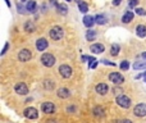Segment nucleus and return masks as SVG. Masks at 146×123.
<instances>
[{
	"mask_svg": "<svg viewBox=\"0 0 146 123\" xmlns=\"http://www.w3.org/2000/svg\"><path fill=\"white\" fill-rule=\"evenodd\" d=\"M115 102H117L118 105H119L120 108H123V109H128V108L131 106V99L128 96H126L124 94L122 95H118L117 97H115Z\"/></svg>",
	"mask_w": 146,
	"mask_h": 123,
	"instance_id": "f257e3e1",
	"label": "nucleus"
},
{
	"mask_svg": "<svg viewBox=\"0 0 146 123\" xmlns=\"http://www.w3.org/2000/svg\"><path fill=\"white\" fill-rule=\"evenodd\" d=\"M41 63L44 64L45 67H48V68H50V67H53L54 64H55V56L53 55V54H50V53H45V54H42L41 55Z\"/></svg>",
	"mask_w": 146,
	"mask_h": 123,
	"instance_id": "f03ea898",
	"label": "nucleus"
},
{
	"mask_svg": "<svg viewBox=\"0 0 146 123\" xmlns=\"http://www.w3.org/2000/svg\"><path fill=\"white\" fill-rule=\"evenodd\" d=\"M49 35H50V37L53 38V40L58 41V40H60V38L64 36V31H63V28H61V27L55 26V27H53L50 31H49Z\"/></svg>",
	"mask_w": 146,
	"mask_h": 123,
	"instance_id": "7ed1b4c3",
	"label": "nucleus"
},
{
	"mask_svg": "<svg viewBox=\"0 0 146 123\" xmlns=\"http://www.w3.org/2000/svg\"><path fill=\"white\" fill-rule=\"evenodd\" d=\"M31 58H32V53H31L28 49H22V50H19V53H18V60L19 62L26 63V62H28Z\"/></svg>",
	"mask_w": 146,
	"mask_h": 123,
	"instance_id": "20e7f679",
	"label": "nucleus"
},
{
	"mask_svg": "<svg viewBox=\"0 0 146 123\" xmlns=\"http://www.w3.org/2000/svg\"><path fill=\"white\" fill-rule=\"evenodd\" d=\"M109 79L114 85H122L123 82H124V77L120 73H118V72H112V73L109 74Z\"/></svg>",
	"mask_w": 146,
	"mask_h": 123,
	"instance_id": "39448f33",
	"label": "nucleus"
},
{
	"mask_svg": "<svg viewBox=\"0 0 146 123\" xmlns=\"http://www.w3.org/2000/svg\"><path fill=\"white\" fill-rule=\"evenodd\" d=\"M23 115H24L27 119H37L38 113H37V109L31 106V108H26L24 112H23Z\"/></svg>",
	"mask_w": 146,
	"mask_h": 123,
	"instance_id": "423d86ee",
	"label": "nucleus"
},
{
	"mask_svg": "<svg viewBox=\"0 0 146 123\" xmlns=\"http://www.w3.org/2000/svg\"><path fill=\"white\" fill-rule=\"evenodd\" d=\"M133 113H135L136 117H145L146 115V104L141 102V104H137L135 108H133Z\"/></svg>",
	"mask_w": 146,
	"mask_h": 123,
	"instance_id": "0eeeda50",
	"label": "nucleus"
},
{
	"mask_svg": "<svg viewBox=\"0 0 146 123\" xmlns=\"http://www.w3.org/2000/svg\"><path fill=\"white\" fill-rule=\"evenodd\" d=\"M59 73H60V76L64 77V78H69V77L72 76V73H73V71H72V68L69 65L63 64V65L59 67Z\"/></svg>",
	"mask_w": 146,
	"mask_h": 123,
	"instance_id": "6e6552de",
	"label": "nucleus"
},
{
	"mask_svg": "<svg viewBox=\"0 0 146 123\" xmlns=\"http://www.w3.org/2000/svg\"><path fill=\"white\" fill-rule=\"evenodd\" d=\"M41 110H42L45 114H51V113L55 112V105L51 101H45L41 105Z\"/></svg>",
	"mask_w": 146,
	"mask_h": 123,
	"instance_id": "1a4fd4ad",
	"label": "nucleus"
},
{
	"mask_svg": "<svg viewBox=\"0 0 146 123\" xmlns=\"http://www.w3.org/2000/svg\"><path fill=\"white\" fill-rule=\"evenodd\" d=\"M14 90H15V92L19 95H27L28 94V87H27V85L23 83V82H19V83L15 85Z\"/></svg>",
	"mask_w": 146,
	"mask_h": 123,
	"instance_id": "9d476101",
	"label": "nucleus"
},
{
	"mask_svg": "<svg viewBox=\"0 0 146 123\" xmlns=\"http://www.w3.org/2000/svg\"><path fill=\"white\" fill-rule=\"evenodd\" d=\"M48 41H46V38H38L37 41H36V49H37L38 51H44L48 49Z\"/></svg>",
	"mask_w": 146,
	"mask_h": 123,
	"instance_id": "9b49d317",
	"label": "nucleus"
},
{
	"mask_svg": "<svg viewBox=\"0 0 146 123\" xmlns=\"http://www.w3.org/2000/svg\"><path fill=\"white\" fill-rule=\"evenodd\" d=\"M90 50H91L94 54H101L102 51L105 50V48L102 44H92V45L90 46Z\"/></svg>",
	"mask_w": 146,
	"mask_h": 123,
	"instance_id": "f8f14e48",
	"label": "nucleus"
},
{
	"mask_svg": "<svg viewBox=\"0 0 146 123\" xmlns=\"http://www.w3.org/2000/svg\"><path fill=\"white\" fill-rule=\"evenodd\" d=\"M95 90H96V92L99 95H105L108 92V90H109V87H108L106 83H99V85H96Z\"/></svg>",
	"mask_w": 146,
	"mask_h": 123,
	"instance_id": "ddd939ff",
	"label": "nucleus"
},
{
	"mask_svg": "<svg viewBox=\"0 0 146 123\" xmlns=\"http://www.w3.org/2000/svg\"><path fill=\"white\" fill-rule=\"evenodd\" d=\"M56 95H58V97H60V99H67V97L71 96V91H69L68 89H65V87H61V89L58 90Z\"/></svg>",
	"mask_w": 146,
	"mask_h": 123,
	"instance_id": "4468645a",
	"label": "nucleus"
},
{
	"mask_svg": "<svg viewBox=\"0 0 146 123\" xmlns=\"http://www.w3.org/2000/svg\"><path fill=\"white\" fill-rule=\"evenodd\" d=\"M94 23H96V20H95V18L92 17V15H85L83 17V24L86 26V27H92L94 26Z\"/></svg>",
	"mask_w": 146,
	"mask_h": 123,
	"instance_id": "2eb2a0df",
	"label": "nucleus"
},
{
	"mask_svg": "<svg viewBox=\"0 0 146 123\" xmlns=\"http://www.w3.org/2000/svg\"><path fill=\"white\" fill-rule=\"evenodd\" d=\"M136 35L138 36V37L143 38L146 37V27L143 24H138L137 27H136Z\"/></svg>",
	"mask_w": 146,
	"mask_h": 123,
	"instance_id": "dca6fc26",
	"label": "nucleus"
},
{
	"mask_svg": "<svg viewBox=\"0 0 146 123\" xmlns=\"http://www.w3.org/2000/svg\"><path fill=\"white\" fill-rule=\"evenodd\" d=\"M133 17H135V14H133V12H131V10H128V12H126L124 14H123L122 17V22L123 23H129L131 20H133Z\"/></svg>",
	"mask_w": 146,
	"mask_h": 123,
	"instance_id": "f3484780",
	"label": "nucleus"
},
{
	"mask_svg": "<svg viewBox=\"0 0 146 123\" xmlns=\"http://www.w3.org/2000/svg\"><path fill=\"white\" fill-rule=\"evenodd\" d=\"M24 31L26 32H28V33H32V32H35L36 31V26H35V23L32 22V20H28V22H26L24 23Z\"/></svg>",
	"mask_w": 146,
	"mask_h": 123,
	"instance_id": "a211bd4d",
	"label": "nucleus"
},
{
	"mask_svg": "<svg viewBox=\"0 0 146 123\" xmlns=\"http://www.w3.org/2000/svg\"><path fill=\"white\" fill-rule=\"evenodd\" d=\"M120 51V46L118 45V44H113L112 48H110V54H112L113 56H117L118 54H119Z\"/></svg>",
	"mask_w": 146,
	"mask_h": 123,
	"instance_id": "6ab92c4d",
	"label": "nucleus"
},
{
	"mask_svg": "<svg viewBox=\"0 0 146 123\" xmlns=\"http://www.w3.org/2000/svg\"><path fill=\"white\" fill-rule=\"evenodd\" d=\"M146 68V60L143 59V60L141 62H136V63H133V69H145Z\"/></svg>",
	"mask_w": 146,
	"mask_h": 123,
	"instance_id": "aec40b11",
	"label": "nucleus"
},
{
	"mask_svg": "<svg viewBox=\"0 0 146 123\" xmlns=\"http://www.w3.org/2000/svg\"><path fill=\"white\" fill-rule=\"evenodd\" d=\"M56 9H58V12L63 15H65L67 13H68V8H67L65 4H58L56 5Z\"/></svg>",
	"mask_w": 146,
	"mask_h": 123,
	"instance_id": "412c9836",
	"label": "nucleus"
},
{
	"mask_svg": "<svg viewBox=\"0 0 146 123\" xmlns=\"http://www.w3.org/2000/svg\"><path fill=\"white\" fill-rule=\"evenodd\" d=\"M26 9H27L28 12L33 13L36 10V3L33 1V0H30V1L27 3V5H26Z\"/></svg>",
	"mask_w": 146,
	"mask_h": 123,
	"instance_id": "4be33fe9",
	"label": "nucleus"
},
{
	"mask_svg": "<svg viewBox=\"0 0 146 123\" xmlns=\"http://www.w3.org/2000/svg\"><path fill=\"white\" fill-rule=\"evenodd\" d=\"M78 8H79V12L81 13H87L89 12V7H87V4L86 3H83V1H79V0H78Z\"/></svg>",
	"mask_w": 146,
	"mask_h": 123,
	"instance_id": "5701e85b",
	"label": "nucleus"
},
{
	"mask_svg": "<svg viewBox=\"0 0 146 123\" xmlns=\"http://www.w3.org/2000/svg\"><path fill=\"white\" fill-rule=\"evenodd\" d=\"M95 37H96V32H95L94 30H89L86 32V38L89 41H92V40H95Z\"/></svg>",
	"mask_w": 146,
	"mask_h": 123,
	"instance_id": "b1692460",
	"label": "nucleus"
},
{
	"mask_svg": "<svg viewBox=\"0 0 146 123\" xmlns=\"http://www.w3.org/2000/svg\"><path fill=\"white\" fill-rule=\"evenodd\" d=\"M95 20H96L97 24H105V23H106V18H105L104 15H101V14L96 15V17H95Z\"/></svg>",
	"mask_w": 146,
	"mask_h": 123,
	"instance_id": "393cba45",
	"label": "nucleus"
},
{
	"mask_svg": "<svg viewBox=\"0 0 146 123\" xmlns=\"http://www.w3.org/2000/svg\"><path fill=\"white\" fill-rule=\"evenodd\" d=\"M94 114L96 115V117H104V109H102L101 106H96L94 109Z\"/></svg>",
	"mask_w": 146,
	"mask_h": 123,
	"instance_id": "a878e982",
	"label": "nucleus"
},
{
	"mask_svg": "<svg viewBox=\"0 0 146 123\" xmlns=\"http://www.w3.org/2000/svg\"><path fill=\"white\" fill-rule=\"evenodd\" d=\"M119 68L122 69V71H127V69L129 68V62L128 60H122V63L119 64Z\"/></svg>",
	"mask_w": 146,
	"mask_h": 123,
	"instance_id": "bb28decb",
	"label": "nucleus"
},
{
	"mask_svg": "<svg viewBox=\"0 0 146 123\" xmlns=\"http://www.w3.org/2000/svg\"><path fill=\"white\" fill-rule=\"evenodd\" d=\"M44 86H45L48 90H50V89H53V87H54V82H53V81H49V79H46V81L44 82Z\"/></svg>",
	"mask_w": 146,
	"mask_h": 123,
	"instance_id": "cd10ccee",
	"label": "nucleus"
},
{
	"mask_svg": "<svg viewBox=\"0 0 146 123\" xmlns=\"http://www.w3.org/2000/svg\"><path fill=\"white\" fill-rule=\"evenodd\" d=\"M137 4H138V0H128V5H129V8L137 7Z\"/></svg>",
	"mask_w": 146,
	"mask_h": 123,
	"instance_id": "c85d7f7f",
	"label": "nucleus"
},
{
	"mask_svg": "<svg viewBox=\"0 0 146 123\" xmlns=\"http://www.w3.org/2000/svg\"><path fill=\"white\" fill-rule=\"evenodd\" d=\"M82 60H90L92 63V62H95V58L94 56H87V55H82Z\"/></svg>",
	"mask_w": 146,
	"mask_h": 123,
	"instance_id": "c756f323",
	"label": "nucleus"
},
{
	"mask_svg": "<svg viewBox=\"0 0 146 123\" xmlns=\"http://www.w3.org/2000/svg\"><path fill=\"white\" fill-rule=\"evenodd\" d=\"M136 13H137L138 15H146V12L142 9V8H137V9H136Z\"/></svg>",
	"mask_w": 146,
	"mask_h": 123,
	"instance_id": "7c9ffc66",
	"label": "nucleus"
},
{
	"mask_svg": "<svg viewBox=\"0 0 146 123\" xmlns=\"http://www.w3.org/2000/svg\"><path fill=\"white\" fill-rule=\"evenodd\" d=\"M104 64H106V65H113L115 67V63H113V62H109V60H101Z\"/></svg>",
	"mask_w": 146,
	"mask_h": 123,
	"instance_id": "2f4dec72",
	"label": "nucleus"
},
{
	"mask_svg": "<svg viewBox=\"0 0 146 123\" xmlns=\"http://www.w3.org/2000/svg\"><path fill=\"white\" fill-rule=\"evenodd\" d=\"M8 48H9V44H5V46H4V49H3V51H1V55H4L5 53H7V50H8Z\"/></svg>",
	"mask_w": 146,
	"mask_h": 123,
	"instance_id": "473e14b6",
	"label": "nucleus"
},
{
	"mask_svg": "<svg viewBox=\"0 0 146 123\" xmlns=\"http://www.w3.org/2000/svg\"><path fill=\"white\" fill-rule=\"evenodd\" d=\"M120 3H122V0H113V5H115V7H117V5H119Z\"/></svg>",
	"mask_w": 146,
	"mask_h": 123,
	"instance_id": "72a5a7b5",
	"label": "nucleus"
},
{
	"mask_svg": "<svg viewBox=\"0 0 146 123\" xmlns=\"http://www.w3.org/2000/svg\"><path fill=\"white\" fill-rule=\"evenodd\" d=\"M119 123H132L129 119H122V120H119Z\"/></svg>",
	"mask_w": 146,
	"mask_h": 123,
	"instance_id": "f704fd0d",
	"label": "nucleus"
},
{
	"mask_svg": "<svg viewBox=\"0 0 146 123\" xmlns=\"http://www.w3.org/2000/svg\"><path fill=\"white\" fill-rule=\"evenodd\" d=\"M141 56H142V58L146 60V51H145V53H142V54H141Z\"/></svg>",
	"mask_w": 146,
	"mask_h": 123,
	"instance_id": "c9c22d12",
	"label": "nucleus"
},
{
	"mask_svg": "<svg viewBox=\"0 0 146 123\" xmlns=\"http://www.w3.org/2000/svg\"><path fill=\"white\" fill-rule=\"evenodd\" d=\"M51 3H53V4L55 5V7H56V5H58V3H56V0H51Z\"/></svg>",
	"mask_w": 146,
	"mask_h": 123,
	"instance_id": "e433bc0d",
	"label": "nucleus"
},
{
	"mask_svg": "<svg viewBox=\"0 0 146 123\" xmlns=\"http://www.w3.org/2000/svg\"><path fill=\"white\" fill-rule=\"evenodd\" d=\"M5 3H7V5H8V7H10V3H9V0H5Z\"/></svg>",
	"mask_w": 146,
	"mask_h": 123,
	"instance_id": "4c0bfd02",
	"label": "nucleus"
},
{
	"mask_svg": "<svg viewBox=\"0 0 146 123\" xmlns=\"http://www.w3.org/2000/svg\"><path fill=\"white\" fill-rule=\"evenodd\" d=\"M65 1H72V0H65Z\"/></svg>",
	"mask_w": 146,
	"mask_h": 123,
	"instance_id": "58836bf2",
	"label": "nucleus"
},
{
	"mask_svg": "<svg viewBox=\"0 0 146 123\" xmlns=\"http://www.w3.org/2000/svg\"><path fill=\"white\" fill-rule=\"evenodd\" d=\"M20 1H26V0H20Z\"/></svg>",
	"mask_w": 146,
	"mask_h": 123,
	"instance_id": "ea45409f",
	"label": "nucleus"
}]
</instances>
